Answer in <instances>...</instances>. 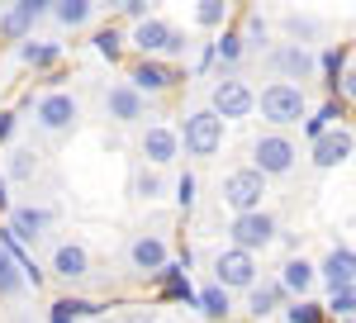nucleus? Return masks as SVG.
Segmentation results:
<instances>
[{
	"instance_id": "26",
	"label": "nucleus",
	"mask_w": 356,
	"mask_h": 323,
	"mask_svg": "<svg viewBox=\"0 0 356 323\" xmlns=\"http://www.w3.org/2000/svg\"><path fill=\"white\" fill-rule=\"evenodd\" d=\"M33 176H38V152L33 148H10V157H5V186L10 181L33 186Z\"/></svg>"
},
{
	"instance_id": "22",
	"label": "nucleus",
	"mask_w": 356,
	"mask_h": 323,
	"mask_svg": "<svg viewBox=\"0 0 356 323\" xmlns=\"http://www.w3.org/2000/svg\"><path fill=\"white\" fill-rule=\"evenodd\" d=\"M195 309L204 314V323H228L238 309H233V295L219 290V285H204V290H195Z\"/></svg>"
},
{
	"instance_id": "16",
	"label": "nucleus",
	"mask_w": 356,
	"mask_h": 323,
	"mask_svg": "<svg viewBox=\"0 0 356 323\" xmlns=\"http://www.w3.org/2000/svg\"><path fill=\"white\" fill-rule=\"evenodd\" d=\"M138 152H143V166H157V171H166L171 162L181 157L176 129H171V124H147V129H143V138H138Z\"/></svg>"
},
{
	"instance_id": "24",
	"label": "nucleus",
	"mask_w": 356,
	"mask_h": 323,
	"mask_svg": "<svg viewBox=\"0 0 356 323\" xmlns=\"http://www.w3.org/2000/svg\"><path fill=\"white\" fill-rule=\"evenodd\" d=\"M342 119H347V105H342V100H328L323 109L304 114V138H309V143H318V138L328 134V129H337Z\"/></svg>"
},
{
	"instance_id": "11",
	"label": "nucleus",
	"mask_w": 356,
	"mask_h": 323,
	"mask_svg": "<svg viewBox=\"0 0 356 323\" xmlns=\"http://www.w3.org/2000/svg\"><path fill=\"white\" fill-rule=\"evenodd\" d=\"M43 276H57V281H67V285H81L86 276H90V247L76 238L57 242L53 252H48V271Z\"/></svg>"
},
{
	"instance_id": "39",
	"label": "nucleus",
	"mask_w": 356,
	"mask_h": 323,
	"mask_svg": "<svg viewBox=\"0 0 356 323\" xmlns=\"http://www.w3.org/2000/svg\"><path fill=\"white\" fill-rule=\"evenodd\" d=\"M124 15L143 24V19H147V0H124Z\"/></svg>"
},
{
	"instance_id": "8",
	"label": "nucleus",
	"mask_w": 356,
	"mask_h": 323,
	"mask_svg": "<svg viewBox=\"0 0 356 323\" xmlns=\"http://www.w3.org/2000/svg\"><path fill=\"white\" fill-rule=\"evenodd\" d=\"M252 105H257V90H252L238 72H228V77H219L214 86H209V105H204V109H209L214 119L228 124V119H247Z\"/></svg>"
},
{
	"instance_id": "32",
	"label": "nucleus",
	"mask_w": 356,
	"mask_h": 323,
	"mask_svg": "<svg viewBox=\"0 0 356 323\" xmlns=\"http://www.w3.org/2000/svg\"><path fill=\"white\" fill-rule=\"evenodd\" d=\"M124 48H129V38H124V29H100V33H95V53L105 57V62H119V57H124Z\"/></svg>"
},
{
	"instance_id": "38",
	"label": "nucleus",
	"mask_w": 356,
	"mask_h": 323,
	"mask_svg": "<svg viewBox=\"0 0 356 323\" xmlns=\"http://www.w3.org/2000/svg\"><path fill=\"white\" fill-rule=\"evenodd\" d=\"M19 129V109H0V143H10Z\"/></svg>"
},
{
	"instance_id": "27",
	"label": "nucleus",
	"mask_w": 356,
	"mask_h": 323,
	"mask_svg": "<svg viewBox=\"0 0 356 323\" xmlns=\"http://www.w3.org/2000/svg\"><path fill=\"white\" fill-rule=\"evenodd\" d=\"M19 62L33 67V72H48V67L62 62V48H57V43H38V38H24V43H19Z\"/></svg>"
},
{
	"instance_id": "21",
	"label": "nucleus",
	"mask_w": 356,
	"mask_h": 323,
	"mask_svg": "<svg viewBox=\"0 0 356 323\" xmlns=\"http://www.w3.org/2000/svg\"><path fill=\"white\" fill-rule=\"evenodd\" d=\"M243 295H247L243 309L252 314V323H271V314L285 304V295H280V285H275V281H257V285L243 290Z\"/></svg>"
},
{
	"instance_id": "33",
	"label": "nucleus",
	"mask_w": 356,
	"mask_h": 323,
	"mask_svg": "<svg viewBox=\"0 0 356 323\" xmlns=\"http://www.w3.org/2000/svg\"><path fill=\"white\" fill-rule=\"evenodd\" d=\"M195 24L200 29H228V5L223 0H200L195 5Z\"/></svg>"
},
{
	"instance_id": "35",
	"label": "nucleus",
	"mask_w": 356,
	"mask_h": 323,
	"mask_svg": "<svg viewBox=\"0 0 356 323\" xmlns=\"http://www.w3.org/2000/svg\"><path fill=\"white\" fill-rule=\"evenodd\" d=\"M280 24L290 33V43H300V48H309V38L318 33V19H309V15H285Z\"/></svg>"
},
{
	"instance_id": "29",
	"label": "nucleus",
	"mask_w": 356,
	"mask_h": 323,
	"mask_svg": "<svg viewBox=\"0 0 356 323\" xmlns=\"http://www.w3.org/2000/svg\"><path fill=\"white\" fill-rule=\"evenodd\" d=\"M129 190H134V200H147V205H152V200H162V195H166V176L157 171V166H138Z\"/></svg>"
},
{
	"instance_id": "40",
	"label": "nucleus",
	"mask_w": 356,
	"mask_h": 323,
	"mask_svg": "<svg viewBox=\"0 0 356 323\" xmlns=\"http://www.w3.org/2000/svg\"><path fill=\"white\" fill-rule=\"evenodd\" d=\"M119 323H157V314H152V309H129Z\"/></svg>"
},
{
	"instance_id": "6",
	"label": "nucleus",
	"mask_w": 356,
	"mask_h": 323,
	"mask_svg": "<svg viewBox=\"0 0 356 323\" xmlns=\"http://www.w3.org/2000/svg\"><path fill=\"white\" fill-rule=\"evenodd\" d=\"M134 48H138V57L166 62V57H181L186 48H191V43H186V33L171 24V19H157V15H147V19L134 29Z\"/></svg>"
},
{
	"instance_id": "42",
	"label": "nucleus",
	"mask_w": 356,
	"mask_h": 323,
	"mask_svg": "<svg viewBox=\"0 0 356 323\" xmlns=\"http://www.w3.org/2000/svg\"><path fill=\"white\" fill-rule=\"evenodd\" d=\"M90 323H110V319H90Z\"/></svg>"
},
{
	"instance_id": "34",
	"label": "nucleus",
	"mask_w": 356,
	"mask_h": 323,
	"mask_svg": "<svg viewBox=\"0 0 356 323\" xmlns=\"http://www.w3.org/2000/svg\"><path fill=\"white\" fill-rule=\"evenodd\" d=\"M238 33H243V48H247V53H261V48H266V19H261L257 10L243 19V29H238Z\"/></svg>"
},
{
	"instance_id": "36",
	"label": "nucleus",
	"mask_w": 356,
	"mask_h": 323,
	"mask_svg": "<svg viewBox=\"0 0 356 323\" xmlns=\"http://www.w3.org/2000/svg\"><path fill=\"white\" fill-rule=\"evenodd\" d=\"M323 314H332L337 323H342V319H352V314H356V285H352V290H332L328 304H323Z\"/></svg>"
},
{
	"instance_id": "18",
	"label": "nucleus",
	"mask_w": 356,
	"mask_h": 323,
	"mask_svg": "<svg viewBox=\"0 0 356 323\" xmlns=\"http://www.w3.org/2000/svg\"><path fill=\"white\" fill-rule=\"evenodd\" d=\"M275 285H280V295H285V299H309V295H314V285H318V271H314V262H309L304 252H290V257L280 262Z\"/></svg>"
},
{
	"instance_id": "41",
	"label": "nucleus",
	"mask_w": 356,
	"mask_h": 323,
	"mask_svg": "<svg viewBox=\"0 0 356 323\" xmlns=\"http://www.w3.org/2000/svg\"><path fill=\"white\" fill-rule=\"evenodd\" d=\"M10 214V186H5V176H0V219Z\"/></svg>"
},
{
	"instance_id": "12",
	"label": "nucleus",
	"mask_w": 356,
	"mask_h": 323,
	"mask_svg": "<svg viewBox=\"0 0 356 323\" xmlns=\"http://www.w3.org/2000/svg\"><path fill=\"white\" fill-rule=\"evenodd\" d=\"M129 86H134L138 95L147 100V95H166L171 86H181V72L171 67V62H152V57H138L134 67H129Z\"/></svg>"
},
{
	"instance_id": "7",
	"label": "nucleus",
	"mask_w": 356,
	"mask_h": 323,
	"mask_svg": "<svg viewBox=\"0 0 356 323\" xmlns=\"http://www.w3.org/2000/svg\"><path fill=\"white\" fill-rule=\"evenodd\" d=\"M33 124L48 138L76 134V124H81V100H76L72 90H48V95H38V105H33Z\"/></svg>"
},
{
	"instance_id": "25",
	"label": "nucleus",
	"mask_w": 356,
	"mask_h": 323,
	"mask_svg": "<svg viewBox=\"0 0 356 323\" xmlns=\"http://www.w3.org/2000/svg\"><path fill=\"white\" fill-rule=\"evenodd\" d=\"M209 48H214V62L223 67L219 77H228V72H233V67H238V62L247 57V48H243V33H238V29H219V38H214Z\"/></svg>"
},
{
	"instance_id": "3",
	"label": "nucleus",
	"mask_w": 356,
	"mask_h": 323,
	"mask_svg": "<svg viewBox=\"0 0 356 323\" xmlns=\"http://www.w3.org/2000/svg\"><path fill=\"white\" fill-rule=\"evenodd\" d=\"M295 162H300V143L290 134H280V129H266V134H257L252 143V171L257 176H290L295 171Z\"/></svg>"
},
{
	"instance_id": "30",
	"label": "nucleus",
	"mask_w": 356,
	"mask_h": 323,
	"mask_svg": "<svg viewBox=\"0 0 356 323\" xmlns=\"http://www.w3.org/2000/svg\"><path fill=\"white\" fill-rule=\"evenodd\" d=\"M314 67L328 77V90H332V81H337L342 72H347V67H352V48H347V43H337V48H323V53L314 57Z\"/></svg>"
},
{
	"instance_id": "31",
	"label": "nucleus",
	"mask_w": 356,
	"mask_h": 323,
	"mask_svg": "<svg viewBox=\"0 0 356 323\" xmlns=\"http://www.w3.org/2000/svg\"><path fill=\"white\" fill-rule=\"evenodd\" d=\"M280 314H285V323H328L318 299H290V304H280Z\"/></svg>"
},
{
	"instance_id": "19",
	"label": "nucleus",
	"mask_w": 356,
	"mask_h": 323,
	"mask_svg": "<svg viewBox=\"0 0 356 323\" xmlns=\"http://www.w3.org/2000/svg\"><path fill=\"white\" fill-rule=\"evenodd\" d=\"M100 105H105V119H110V124H124V129L138 124V119L147 114V100L138 95L129 81H110V90H105V100H100Z\"/></svg>"
},
{
	"instance_id": "17",
	"label": "nucleus",
	"mask_w": 356,
	"mask_h": 323,
	"mask_svg": "<svg viewBox=\"0 0 356 323\" xmlns=\"http://www.w3.org/2000/svg\"><path fill=\"white\" fill-rule=\"evenodd\" d=\"M314 271H318V281L328 285V295H332V290H352V285H356V252H352V242H332L328 257H323Z\"/></svg>"
},
{
	"instance_id": "20",
	"label": "nucleus",
	"mask_w": 356,
	"mask_h": 323,
	"mask_svg": "<svg viewBox=\"0 0 356 323\" xmlns=\"http://www.w3.org/2000/svg\"><path fill=\"white\" fill-rule=\"evenodd\" d=\"M356 138L347 124H337V129H328V134L318 138V143H309V162L318 166V171H332V166H342V162L352 157Z\"/></svg>"
},
{
	"instance_id": "9",
	"label": "nucleus",
	"mask_w": 356,
	"mask_h": 323,
	"mask_svg": "<svg viewBox=\"0 0 356 323\" xmlns=\"http://www.w3.org/2000/svg\"><path fill=\"white\" fill-rule=\"evenodd\" d=\"M124 257H129V271L143 276V281H157V276L171 267V247H166V238H162V233H147V228L129 238Z\"/></svg>"
},
{
	"instance_id": "5",
	"label": "nucleus",
	"mask_w": 356,
	"mask_h": 323,
	"mask_svg": "<svg viewBox=\"0 0 356 323\" xmlns=\"http://www.w3.org/2000/svg\"><path fill=\"white\" fill-rule=\"evenodd\" d=\"M176 143L186 148V157H214L223 148V119H214L209 109H191L181 114V129H176Z\"/></svg>"
},
{
	"instance_id": "28",
	"label": "nucleus",
	"mask_w": 356,
	"mask_h": 323,
	"mask_svg": "<svg viewBox=\"0 0 356 323\" xmlns=\"http://www.w3.org/2000/svg\"><path fill=\"white\" fill-rule=\"evenodd\" d=\"M24 271H19V262L0 247V299H24Z\"/></svg>"
},
{
	"instance_id": "14",
	"label": "nucleus",
	"mask_w": 356,
	"mask_h": 323,
	"mask_svg": "<svg viewBox=\"0 0 356 323\" xmlns=\"http://www.w3.org/2000/svg\"><path fill=\"white\" fill-rule=\"evenodd\" d=\"M48 228H53L48 205H10V214H5V233L15 242H38Z\"/></svg>"
},
{
	"instance_id": "15",
	"label": "nucleus",
	"mask_w": 356,
	"mask_h": 323,
	"mask_svg": "<svg viewBox=\"0 0 356 323\" xmlns=\"http://www.w3.org/2000/svg\"><path fill=\"white\" fill-rule=\"evenodd\" d=\"M43 15H48V0H15V5L0 15V38H5V43L33 38V29H38Z\"/></svg>"
},
{
	"instance_id": "4",
	"label": "nucleus",
	"mask_w": 356,
	"mask_h": 323,
	"mask_svg": "<svg viewBox=\"0 0 356 323\" xmlns=\"http://www.w3.org/2000/svg\"><path fill=\"white\" fill-rule=\"evenodd\" d=\"M280 238V219L261 205V210H252V214H233L228 223V247H238V252H266L271 242Z\"/></svg>"
},
{
	"instance_id": "2",
	"label": "nucleus",
	"mask_w": 356,
	"mask_h": 323,
	"mask_svg": "<svg viewBox=\"0 0 356 323\" xmlns=\"http://www.w3.org/2000/svg\"><path fill=\"white\" fill-rule=\"evenodd\" d=\"M261 109V119L271 124V129H290V124H300L304 114H309V95H304V86H285V81H271L261 95H257V105Z\"/></svg>"
},
{
	"instance_id": "23",
	"label": "nucleus",
	"mask_w": 356,
	"mask_h": 323,
	"mask_svg": "<svg viewBox=\"0 0 356 323\" xmlns=\"http://www.w3.org/2000/svg\"><path fill=\"white\" fill-rule=\"evenodd\" d=\"M48 15L62 29H86L95 19V0H48Z\"/></svg>"
},
{
	"instance_id": "13",
	"label": "nucleus",
	"mask_w": 356,
	"mask_h": 323,
	"mask_svg": "<svg viewBox=\"0 0 356 323\" xmlns=\"http://www.w3.org/2000/svg\"><path fill=\"white\" fill-rule=\"evenodd\" d=\"M266 62H271V72H280L285 86H304V81L318 72V67H314V53L300 48V43H275L271 53H266Z\"/></svg>"
},
{
	"instance_id": "37",
	"label": "nucleus",
	"mask_w": 356,
	"mask_h": 323,
	"mask_svg": "<svg viewBox=\"0 0 356 323\" xmlns=\"http://www.w3.org/2000/svg\"><path fill=\"white\" fill-rule=\"evenodd\" d=\"M195 190H200V186H195V176H191V171H181V176H176V205H181L186 214L195 210Z\"/></svg>"
},
{
	"instance_id": "10",
	"label": "nucleus",
	"mask_w": 356,
	"mask_h": 323,
	"mask_svg": "<svg viewBox=\"0 0 356 323\" xmlns=\"http://www.w3.org/2000/svg\"><path fill=\"white\" fill-rule=\"evenodd\" d=\"M223 205L233 210V214H252V210H261V200H266V176H257L252 166H238V171H228L223 176Z\"/></svg>"
},
{
	"instance_id": "1",
	"label": "nucleus",
	"mask_w": 356,
	"mask_h": 323,
	"mask_svg": "<svg viewBox=\"0 0 356 323\" xmlns=\"http://www.w3.org/2000/svg\"><path fill=\"white\" fill-rule=\"evenodd\" d=\"M209 276H214L209 285H219L228 295H243L261 281V262L252 252H238V247H214L209 252Z\"/></svg>"
},
{
	"instance_id": "43",
	"label": "nucleus",
	"mask_w": 356,
	"mask_h": 323,
	"mask_svg": "<svg viewBox=\"0 0 356 323\" xmlns=\"http://www.w3.org/2000/svg\"><path fill=\"white\" fill-rule=\"evenodd\" d=\"M342 323H352V319H342Z\"/></svg>"
}]
</instances>
